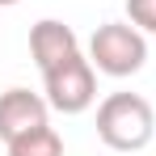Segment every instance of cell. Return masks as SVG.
Segmentation results:
<instances>
[{
	"instance_id": "1",
	"label": "cell",
	"mask_w": 156,
	"mask_h": 156,
	"mask_svg": "<svg viewBox=\"0 0 156 156\" xmlns=\"http://www.w3.org/2000/svg\"><path fill=\"white\" fill-rule=\"evenodd\" d=\"M156 135V114L139 93H110L97 105V139L114 152H139Z\"/></svg>"
},
{
	"instance_id": "2",
	"label": "cell",
	"mask_w": 156,
	"mask_h": 156,
	"mask_svg": "<svg viewBox=\"0 0 156 156\" xmlns=\"http://www.w3.org/2000/svg\"><path fill=\"white\" fill-rule=\"evenodd\" d=\"M144 59H148V42H144L139 26L105 21L89 38V63L105 76H135L144 68Z\"/></svg>"
},
{
	"instance_id": "3",
	"label": "cell",
	"mask_w": 156,
	"mask_h": 156,
	"mask_svg": "<svg viewBox=\"0 0 156 156\" xmlns=\"http://www.w3.org/2000/svg\"><path fill=\"white\" fill-rule=\"evenodd\" d=\"M42 89H47V101L59 114H84L89 105L97 101V76H93V63L84 55H68L63 63H55L42 72Z\"/></svg>"
},
{
	"instance_id": "4",
	"label": "cell",
	"mask_w": 156,
	"mask_h": 156,
	"mask_svg": "<svg viewBox=\"0 0 156 156\" xmlns=\"http://www.w3.org/2000/svg\"><path fill=\"white\" fill-rule=\"evenodd\" d=\"M47 110H51V101L38 97V93H30V89H9V93H0V139L9 144L13 135L47 122Z\"/></svg>"
},
{
	"instance_id": "5",
	"label": "cell",
	"mask_w": 156,
	"mask_h": 156,
	"mask_svg": "<svg viewBox=\"0 0 156 156\" xmlns=\"http://www.w3.org/2000/svg\"><path fill=\"white\" fill-rule=\"evenodd\" d=\"M80 42H76V30L63 26V21H55V17H42L38 26L30 30V55H34V63H38V72H47L55 63H63L68 55H76Z\"/></svg>"
},
{
	"instance_id": "6",
	"label": "cell",
	"mask_w": 156,
	"mask_h": 156,
	"mask_svg": "<svg viewBox=\"0 0 156 156\" xmlns=\"http://www.w3.org/2000/svg\"><path fill=\"white\" fill-rule=\"evenodd\" d=\"M4 148H9V156H63V139L51 122H38V127L13 135Z\"/></svg>"
},
{
	"instance_id": "7",
	"label": "cell",
	"mask_w": 156,
	"mask_h": 156,
	"mask_svg": "<svg viewBox=\"0 0 156 156\" xmlns=\"http://www.w3.org/2000/svg\"><path fill=\"white\" fill-rule=\"evenodd\" d=\"M127 17H131V26L156 34V0H127Z\"/></svg>"
},
{
	"instance_id": "8",
	"label": "cell",
	"mask_w": 156,
	"mask_h": 156,
	"mask_svg": "<svg viewBox=\"0 0 156 156\" xmlns=\"http://www.w3.org/2000/svg\"><path fill=\"white\" fill-rule=\"evenodd\" d=\"M9 4H17V0H0V9H9Z\"/></svg>"
}]
</instances>
